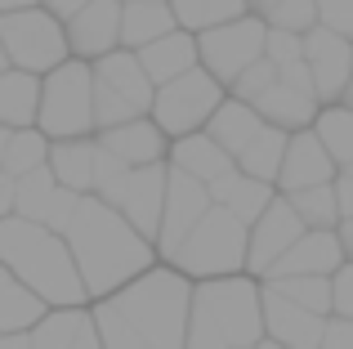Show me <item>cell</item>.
Instances as JSON below:
<instances>
[{"instance_id": "obj_9", "label": "cell", "mask_w": 353, "mask_h": 349, "mask_svg": "<svg viewBox=\"0 0 353 349\" xmlns=\"http://www.w3.org/2000/svg\"><path fill=\"white\" fill-rule=\"evenodd\" d=\"M219 108H224V81H215L206 68H192L170 86H157L152 121L165 134L183 139V134H197L201 126H210V117Z\"/></svg>"}, {"instance_id": "obj_15", "label": "cell", "mask_w": 353, "mask_h": 349, "mask_svg": "<svg viewBox=\"0 0 353 349\" xmlns=\"http://www.w3.org/2000/svg\"><path fill=\"white\" fill-rule=\"evenodd\" d=\"M345 242H340V228H309L282 260L273 264L268 278H336L345 269Z\"/></svg>"}, {"instance_id": "obj_44", "label": "cell", "mask_w": 353, "mask_h": 349, "mask_svg": "<svg viewBox=\"0 0 353 349\" xmlns=\"http://www.w3.org/2000/svg\"><path fill=\"white\" fill-rule=\"evenodd\" d=\"M322 349H353V318H327V336H322Z\"/></svg>"}, {"instance_id": "obj_39", "label": "cell", "mask_w": 353, "mask_h": 349, "mask_svg": "<svg viewBox=\"0 0 353 349\" xmlns=\"http://www.w3.org/2000/svg\"><path fill=\"white\" fill-rule=\"evenodd\" d=\"M264 23L277 27V32H300V36H309L313 27L322 23V18H318V0H282V5H277Z\"/></svg>"}, {"instance_id": "obj_19", "label": "cell", "mask_w": 353, "mask_h": 349, "mask_svg": "<svg viewBox=\"0 0 353 349\" xmlns=\"http://www.w3.org/2000/svg\"><path fill=\"white\" fill-rule=\"evenodd\" d=\"M282 192L300 188H318V183H336V157L327 152V143L318 139V130H295L291 134V148H286V161H282Z\"/></svg>"}, {"instance_id": "obj_34", "label": "cell", "mask_w": 353, "mask_h": 349, "mask_svg": "<svg viewBox=\"0 0 353 349\" xmlns=\"http://www.w3.org/2000/svg\"><path fill=\"white\" fill-rule=\"evenodd\" d=\"M264 287L282 291L286 300H295V305L313 309V314H336V287H331V278H264Z\"/></svg>"}, {"instance_id": "obj_47", "label": "cell", "mask_w": 353, "mask_h": 349, "mask_svg": "<svg viewBox=\"0 0 353 349\" xmlns=\"http://www.w3.org/2000/svg\"><path fill=\"white\" fill-rule=\"evenodd\" d=\"M85 5H94V0H45V9H54V14H59L63 23H68L72 14H81Z\"/></svg>"}, {"instance_id": "obj_17", "label": "cell", "mask_w": 353, "mask_h": 349, "mask_svg": "<svg viewBox=\"0 0 353 349\" xmlns=\"http://www.w3.org/2000/svg\"><path fill=\"white\" fill-rule=\"evenodd\" d=\"M165 192H170V170L157 161V166H139L134 174H130L125 192H121V201H117V210L148 237V242H157V237H161Z\"/></svg>"}, {"instance_id": "obj_16", "label": "cell", "mask_w": 353, "mask_h": 349, "mask_svg": "<svg viewBox=\"0 0 353 349\" xmlns=\"http://www.w3.org/2000/svg\"><path fill=\"white\" fill-rule=\"evenodd\" d=\"M121 23H125V0H94L81 14L68 18V41L77 59H108L121 45Z\"/></svg>"}, {"instance_id": "obj_3", "label": "cell", "mask_w": 353, "mask_h": 349, "mask_svg": "<svg viewBox=\"0 0 353 349\" xmlns=\"http://www.w3.org/2000/svg\"><path fill=\"white\" fill-rule=\"evenodd\" d=\"M0 255H5V269L14 278H23L36 296L59 309H81V300L90 296L68 237L45 224H32L23 215H5V224H0Z\"/></svg>"}, {"instance_id": "obj_35", "label": "cell", "mask_w": 353, "mask_h": 349, "mask_svg": "<svg viewBox=\"0 0 353 349\" xmlns=\"http://www.w3.org/2000/svg\"><path fill=\"white\" fill-rule=\"evenodd\" d=\"M291 206L300 210V219L309 228H336L340 219V197H336V183H318V188H300L291 192Z\"/></svg>"}, {"instance_id": "obj_32", "label": "cell", "mask_w": 353, "mask_h": 349, "mask_svg": "<svg viewBox=\"0 0 353 349\" xmlns=\"http://www.w3.org/2000/svg\"><path fill=\"white\" fill-rule=\"evenodd\" d=\"M170 9H174V18H179V27H188V32H210V27L246 18L250 0H170Z\"/></svg>"}, {"instance_id": "obj_37", "label": "cell", "mask_w": 353, "mask_h": 349, "mask_svg": "<svg viewBox=\"0 0 353 349\" xmlns=\"http://www.w3.org/2000/svg\"><path fill=\"white\" fill-rule=\"evenodd\" d=\"M130 174H134V166L130 161H121L112 148H103L99 143V166H94V197H103V201H121V192H125V183H130Z\"/></svg>"}, {"instance_id": "obj_13", "label": "cell", "mask_w": 353, "mask_h": 349, "mask_svg": "<svg viewBox=\"0 0 353 349\" xmlns=\"http://www.w3.org/2000/svg\"><path fill=\"white\" fill-rule=\"evenodd\" d=\"M215 206V192L210 183L192 179L183 170H170V192H165V215H161V237H157V251L170 260L179 251V242L201 224V215Z\"/></svg>"}, {"instance_id": "obj_56", "label": "cell", "mask_w": 353, "mask_h": 349, "mask_svg": "<svg viewBox=\"0 0 353 349\" xmlns=\"http://www.w3.org/2000/svg\"><path fill=\"white\" fill-rule=\"evenodd\" d=\"M250 349H255V345H250Z\"/></svg>"}, {"instance_id": "obj_18", "label": "cell", "mask_w": 353, "mask_h": 349, "mask_svg": "<svg viewBox=\"0 0 353 349\" xmlns=\"http://www.w3.org/2000/svg\"><path fill=\"white\" fill-rule=\"evenodd\" d=\"M264 327H268V341L291 345V349H322V336H327V318L286 300L273 287H264Z\"/></svg>"}, {"instance_id": "obj_40", "label": "cell", "mask_w": 353, "mask_h": 349, "mask_svg": "<svg viewBox=\"0 0 353 349\" xmlns=\"http://www.w3.org/2000/svg\"><path fill=\"white\" fill-rule=\"evenodd\" d=\"M268 59H273L277 68L300 63L304 59V36L300 32H277V27H268Z\"/></svg>"}, {"instance_id": "obj_41", "label": "cell", "mask_w": 353, "mask_h": 349, "mask_svg": "<svg viewBox=\"0 0 353 349\" xmlns=\"http://www.w3.org/2000/svg\"><path fill=\"white\" fill-rule=\"evenodd\" d=\"M318 18H322V27L353 41V0H318Z\"/></svg>"}, {"instance_id": "obj_28", "label": "cell", "mask_w": 353, "mask_h": 349, "mask_svg": "<svg viewBox=\"0 0 353 349\" xmlns=\"http://www.w3.org/2000/svg\"><path fill=\"white\" fill-rule=\"evenodd\" d=\"M50 134L41 130V126H27V130H14V126H5V134H0V170L5 174H32L41 166H50Z\"/></svg>"}, {"instance_id": "obj_55", "label": "cell", "mask_w": 353, "mask_h": 349, "mask_svg": "<svg viewBox=\"0 0 353 349\" xmlns=\"http://www.w3.org/2000/svg\"><path fill=\"white\" fill-rule=\"evenodd\" d=\"M125 5H134V0H125Z\"/></svg>"}, {"instance_id": "obj_21", "label": "cell", "mask_w": 353, "mask_h": 349, "mask_svg": "<svg viewBox=\"0 0 353 349\" xmlns=\"http://www.w3.org/2000/svg\"><path fill=\"white\" fill-rule=\"evenodd\" d=\"M99 143L103 148H112L121 161H130V166H157V161L165 157V130L157 121H148V117H139V121H125V126H112V130H99Z\"/></svg>"}, {"instance_id": "obj_7", "label": "cell", "mask_w": 353, "mask_h": 349, "mask_svg": "<svg viewBox=\"0 0 353 349\" xmlns=\"http://www.w3.org/2000/svg\"><path fill=\"white\" fill-rule=\"evenodd\" d=\"M41 126L50 139H85L99 130V108H94V63L68 59L45 77L41 99Z\"/></svg>"}, {"instance_id": "obj_2", "label": "cell", "mask_w": 353, "mask_h": 349, "mask_svg": "<svg viewBox=\"0 0 353 349\" xmlns=\"http://www.w3.org/2000/svg\"><path fill=\"white\" fill-rule=\"evenodd\" d=\"M68 246L81 264V278H85L90 296L94 300H108L117 296L121 287H130L134 278H143L152 269V246L125 215L103 197H81V210L72 219L68 233Z\"/></svg>"}, {"instance_id": "obj_8", "label": "cell", "mask_w": 353, "mask_h": 349, "mask_svg": "<svg viewBox=\"0 0 353 349\" xmlns=\"http://www.w3.org/2000/svg\"><path fill=\"white\" fill-rule=\"evenodd\" d=\"M157 103V81L139 63L134 50H117L94 63V108H99V130L139 121Z\"/></svg>"}, {"instance_id": "obj_48", "label": "cell", "mask_w": 353, "mask_h": 349, "mask_svg": "<svg viewBox=\"0 0 353 349\" xmlns=\"http://www.w3.org/2000/svg\"><path fill=\"white\" fill-rule=\"evenodd\" d=\"M0 349H32V336L14 332V336H0Z\"/></svg>"}, {"instance_id": "obj_10", "label": "cell", "mask_w": 353, "mask_h": 349, "mask_svg": "<svg viewBox=\"0 0 353 349\" xmlns=\"http://www.w3.org/2000/svg\"><path fill=\"white\" fill-rule=\"evenodd\" d=\"M197 45H201V68L215 81L233 86L246 68L268 59V23L264 18H237V23L197 32Z\"/></svg>"}, {"instance_id": "obj_29", "label": "cell", "mask_w": 353, "mask_h": 349, "mask_svg": "<svg viewBox=\"0 0 353 349\" xmlns=\"http://www.w3.org/2000/svg\"><path fill=\"white\" fill-rule=\"evenodd\" d=\"M45 305H50V300H41L23 278H14V273L0 278V332H5V336L41 327L45 318H50V314H45Z\"/></svg>"}, {"instance_id": "obj_23", "label": "cell", "mask_w": 353, "mask_h": 349, "mask_svg": "<svg viewBox=\"0 0 353 349\" xmlns=\"http://www.w3.org/2000/svg\"><path fill=\"white\" fill-rule=\"evenodd\" d=\"M41 99H45V81L36 72L9 68L0 77V121L14 126V130H27V126L41 121Z\"/></svg>"}, {"instance_id": "obj_54", "label": "cell", "mask_w": 353, "mask_h": 349, "mask_svg": "<svg viewBox=\"0 0 353 349\" xmlns=\"http://www.w3.org/2000/svg\"><path fill=\"white\" fill-rule=\"evenodd\" d=\"M340 174H353V166H345V170H340Z\"/></svg>"}, {"instance_id": "obj_30", "label": "cell", "mask_w": 353, "mask_h": 349, "mask_svg": "<svg viewBox=\"0 0 353 349\" xmlns=\"http://www.w3.org/2000/svg\"><path fill=\"white\" fill-rule=\"evenodd\" d=\"M313 103H318L313 94H300V90H291L286 81H277L255 108H259V117H264L268 126H282V130L295 134V130H304V126L318 121V108H313Z\"/></svg>"}, {"instance_id": "obj_53", "label": "cell", "mask_w": 353, "mask_h": 349, "mask_svg": "<svg viewBox=\"0 0 353 349\" xmlns=\"http://www.w3.org/2000/svg\"><path fill=\"white\" fill-rule=\"evenodd\" d=\"M345 103L353 108V81H349V90H345Z\"/></svg>"}, {"instance_id": "obj_14", "label": "cell", "mask_w": 353, "mask_h": 349, "mask_svg": "<svg viewBox=\"0 0 353 349\" xmlns=\"http://www.w3.org/2000/svg\"><path fill=\"white\" fill-rule=\"evenodd\" d=\"M304 59L313 68V81H318V99L322 103H345V90L353 81V41L331 27H313L304 36Z\"/></svg>"}, {"instance_id": "obj_4", "label": "cell", "mask_w": 353, "mask_h": 349, "mask_svg": "<svg viewBox=\"0 0 353 349\" xmlns=\"http://www.w3.org/2000/svg\"><path fill=\"white\" fill-rule=\"evenodd\" d=\"M264 336V287L237 273L192 287L188 349H250Z\"/></svg>"}, {"instance_id": "obj_25", "label": "cell", "mask_w": 353, "mask_h": 349, "mask_svg": "<svg viewBox=\"0 0 353 349\" xmlns=\"http://www.w3.org/2000/svg\"><path fill=\"white\" fill-rule=\"evenodd\" d=\"M210 192H215L219 206H228V210H233V215L241 219V224H250V228H255V224H259V215H264V210L277 201V197H273V188H268L264 179H255V174H246V170H233L228 179H219Z\"/></svg>"}, {"instance_id": "obj_45", "label": "cell", "mask_w": 353, "mask_h": 349, "mask_svg": "<svg viewBox=\"0 0 353 349\" xmlns=\"http://www.w3.org/2000/svg\"><path fill=\"white\" fill-rule=\"evenodd\" d=\"M336 197H340V215L353 219V174H336Z\"/></svg>"}, {"instance_id": "obj_38", "label": "cell", "mask_w": 353, "mask_h": 349, "mask_svg": "<svg viewBox=\"0 0 353 349\" xmlns=\"http://www.w3.org/2000/svg\"><path fill=\"white\" fill-rule=\"evenodd\" d=\"M277 81H282V68H277L273 59H259L255 68H246L228 90H233V99H241V103H259V99H264Z\"/></svg>"}, {"instance_id": "obj_33", "label": "cell", "mask_w": 353, "mask_h": 349, "mask_svg": "<svg viewBox=\"0 0 353 349\" xmlns=\"http://www.w3.org/2000/svg\"><path fill=\"white\" fill-rule=\"evenodd\" d=\"M313 130H318V139L327 143V152L336 157L340 170L353 166V108L349 103H336V108H327V112H318Z\"/></svg>"}, {"instance_id": "obj_31", "label": "cell", "mask_w": 353, "mask_h": 349, "mask_svg": "<svg viewBox=\"0 0 353 349\" xmlns=\"http://www.w3.org/2000/svg\"><path fill=\"white\" fill-rule=\"evenodd\" d=\"M286 148H291V134H286L282 126H264V130L250 139V148L237 157V170H246V174H255V179L273 183V179H282Z\"/></svg>"}, {"instance_id": "obj_1", "label": "cell", "mask_w": 353, "mask_h": 349, "mask_svg": "<svg viewBox=\"0 0 353 349\" xmlns=\"http://www.w3.org/2000/svg\"><path fill=\"white\" fill-rule=\"evenodd\" d=\"M188 318L192 287L179 269H148L94 309L103 349H188Z\"/></svg>"}, {"instance_id": "obj_22", "label": "cell", "mask_w": 353, "mask_h": 349, "mask_svg": "<svg viewBox=\"0 0 353 349\" xmlns=\"http://www.w3.org/2000/svg\"><path fill=\"white\" fill-rule=\"evenodd\" d=\"M134 54H139V63L148 68V77H152L157 86H170L183 72L201 68V45L192 41L188 32H170V36H161V41L143 45V50H134Z\"/></svg>"}, {"instance_id": "obj_52", "label": "cell", "mask_w": 353, "mask_h": 349, "mask_svg": "<svg viewBox=\"0 0 353 349\" xmlns=\"http://www.w3.org/2000/svg\"><path fill=\"white\" fill-rule=\"evenodd\" d=\"M255 349H291V345H277V341H259Z\"/></svg>"}, {"instance_id": "obj_49", "label": "cell", "mask_w": 353, "mask_h": 349, "mask_svg": "<svg viewBox=\"0 0 353 349\" xmlns=\"http://www.w3.org/2000/svg\"><path fill=\"white\" fill-rule=\"evenodd\" d=\"M340 242H345V251L353 260V219H340Z\"/></svg>"}, {"instance_id": "obj_24", "label": "cell", "mask_w": 353, "mask_h": 349, "mask_svg": "<svg viewBox=\"0 0 353 349\" xmlns=\"http://www.w3.org/2000/svg\"><path fill=\"white\" fill-rule=\"evenodd\" d=\"M170 32H179L170 0H134V5H125V23H121V45L125 50H143V45L161 41Z\"/></svg>"}, {"instance_id": "obj_20", "label": "cell", "mask_w": 353, "mask_h": 349, "mask_svg": "<svg viewBox=\"0 0 353 349\" xmlns=\"http://www.w3.org/2000/svg\"><path fill=\"white\" fill-rule=\"evenodd\" d=\"M170 161H174V170L192 174V179L210 183V188L237 170V157L224 148V143H215L210 134H183V139L170 148Z\"/></svg>"}, {"instance_id": "obj_11", "label": "cell", "mask_w": 353, "mask_h": 349, "mask_svg": "<svg viewBox=\"0 0 353 349\" xmlns=\"http://www.w3.org/2000/svg\"><path fill=\"white\" fill-rule=\"evenodd\" d=\"M77 210H81V192H72L50 166H41V170H32V174L18 179L14 215L32 219V224H45V228H54V233H68L72 219H77Z\"/></svg>"}, {"instance_id": "obj_51", "label": "cell", "mask_w": 353, "mask_h": 349, "mask_svg": "<svg viewBox=\"0 0 353 349\" xmlns=\"http://www.w3.org/2000/svg\"><path fill=\"white\" fill-rule=\"evenodd\" d=\"M0 9H5V14H14V9H36V0H0Z\"/></svg>"}, {"instance_id": "obj_43", "label": "cell", "mask_w": 353, "mask_h": 349, "mask_svg": "<svg viewBox=\"0 0 353 349\" xmlns=\"http://www.w3.org/2000/svg\"><path fill=\"white\" fill-rule=\"evenodd\" d=\"M331 287H336V314L340 318H353V260L336 273V278H331Z\"/></svg>"}, {"instance_id": "obj_6", "label": "cell", "mask_w": 353, "mask_h": 349, "mask_svg": "<svg viewBox=\"0 0 353 349\" xmlns=\"http://www.w3.org/2000/svg\"><path fill=\"white\" fill-rule=\"evenodd\" d=\"M0 50H5L9 68L50 77V72L63 68L68 54H72L68 23H59V14H54V9H41V5L0 14Z\"/></svg>"}, {"instance_id": "obj_5", "label": "cell", "mask_w": 353, "mask_h": 349, "mask_svg": "<svg viewBox=\"0 0 353 349\" xmlns=\"http://www.w3.org/2000/svg\"><path fill=\"white\" fill-rule=\"evenodd\" d=\"M250 255V224H241L228 206H210L201 224L179 242L170 255V269L188 273V278H233Z\"/></svg>"}, {"instance_id": "obj_12", "label": "cell", "mask_w": 353, "mask_h": 349, "mask_svg": "<svg viewBox=\"0 0 353 349\" xmlns=\"http://www.w3.org/2000/svg\"><path fill=\"white\" fill-rule=\"evenodd\" d=\"M309 233V224L300 219V210L291 206V197H277L273 206L259 215V224L250 228V255H246V269L255 273V278H268L273 273V264L282 260L286 251H291L300 237Z\"/></svg>"}, {"instance_id": "obj_42", "label": "cell", "mask_w": 353, "mask_h": 349, "mask_svg": "<svg viewBox=\"0 0 353 349\" xmlns=\"http://www.w3.org/2000/svg\"><path fill=\"white\" fill-rule=\"evenodd\" d=\"M282 81L291 90H300V94H313L318 99V81H313V68H309V59H300V63H286L282 68Z\"/></svg>"}, {"instance_id": "obj_36", "label": "cell", "mask_w": 353, "mask_h": 349, "mask_svg": "<svg viewBox=\"0 0 353 349\" xmlns=\"http://www.w3.org/2000/svg\"><path fill=\"white\" fill-rule=\"evenodd\" d=\"M90 314H81V309H59V314H50L41 327H32V349H72L81 336V327H85Z\"/></svg>"}, {"instance_id": "obj_50", "label": "cell", "mask_w": 353, "mask_h": 349, "mask_svg": "<svg viewBox=\"0 0 353 349\" xmlns=\"http://www.w3.org/2000/svg\"><path fill=\"white\" fill-rule=\"evenodd\" d=\"M277 5H282V0H250V9H255V14H259V18H268V14H273V9H277Z\"/></svg>"}, {"instance_id": "obj_27", "label": "cell", "mask_w": 353, "mask_h": 349, "mask_svg": "<svg viewBox=\"0 0 353 349\" xmlns=\"http://www.w3.org/2000/svg\"><path fill=\"white\" fill-rule=\"evenodd\" d=\"M94 166H99V139H54L50 170L68 183L72 192H94Z\"/></svg>"}, {"instance_id": "obj_46", "label": "cell", "mask_w": 353, "mask_h": 349, "mask_svg": "<svg viewBox=\"0 0 353 349\" xmlns=\"http://www.w3.org/2000/svg\"><path fill=\"white\" fill-rule=\"evenodd\" d=\"M72 349H103V336H99V327H94V314L85 318V327H81V336H77Z\"/></svg>"}, {"instance_id": "obj_26", "label": "cell", "mask_w": 353, "mask_h": 349, "mask_svg": "<svg viewBox=\"0 0 353 349\" xmlns=\"http://www.w3.org/2000/svg\"><path fill=\"white\" fill-rule=\"evenodd\" d=\"M264 117H259V108L255 103H241V99H224V108H219L215 117H210V126H206V134L215 143H224L233 157H241V152L250 148V139H255L259 130H264Z\"/></svg>"}]
</instances>
